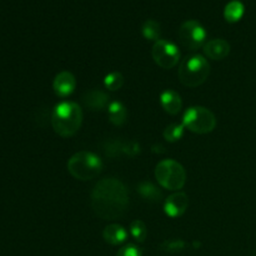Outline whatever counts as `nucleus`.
<instances>
[{"label":"nucleus","mask_w":256,"mask_h":256,"mask_svg":"<svg viewBox=\"0 0 256 256\" xmlns=\"http://www.w3.org/2000/svg\"><path fill=\"white\" fill-rule=\"evenodd\" d=\"M82 124V110L76 102H62L52 112V126L62 138L74 136Z\"/></svg>","instance_id":"nucleus-2"},{"label":"nucleus","mask_w":256,"mask_h":256,"mask_svg":"<svg viewBox=\"0 0 256 256\" xmlns=\"http://www.w3.org/2000/svg\"><path fill=\"white\" fill-rule=\"evenodd\" d=\"M105 154L110 158H118L125 155V156L134 158L140 152V145L135 142H128V140L114 139L106 142L104 146Z\"/></svg>","instance_id":"nucleus-9"},{"label":"nucleus","mask_w":256,"mask_h":256,"mask_svg":"<svg viewBox=\"0 0 256 256\" xmlns=\"http://www.w3.org/2000/svg\"><path fill=\"white\" fill-rule=\"evenodd\" d=\"M185 246H186V244L182 239L165 240L164 242L160 244V249L165 252H169V254H178V252H182L185 249Z\"/></svg>","instance_id":"nucleus-23"},{"label":"nucleus","mask_w":256,"mask_h":256,"mask_svg":"<svg viewBox=\"0 0 256 256\" xmlns=\"http://www.w3.org/2000/svg\"><path fill=\"white\" fill-rule=\"evenodd\" d=\"M116 256H142V250L134 244H128L118 252Z\"/></svg>","instance_id":"nucleus-24"},{"label":"nucleus","mask_w":256,"mask_h":256,"mask_svg":"<svg viewBox=\"0 0 256 256\" xmlns=\"http://www.w3.org/2000/svg\"><path fill=\"white\" fill-rule=\"evenodd\" d=\"M155 178L160 186L170 192H180L186 182V172L179 162L172 159L162 160L155 168Z\"/></svg>","instance_id":"nucleus-5"},{"label":"nucleus","mask_w":256,"mask_h":256,"mask_svg":"<svg viewBox=\"0 0 256 256\" xmlns=\"http://www.w3.org/2000/svg\"><path fill=\"white\" fill-rule=\"evenodd\" d=\"M184 132H185V126L182 124H170L165 128L164 135L165 140H168L169 142H176L184 136Z\"/></svg>","instance_id":"nucleus-20"},{"label":"nucleus","mask_w":256,"mask_h":256,"mask_svg":"<svg viewBox=\"0 0 256 256\" xmlns=\"http://www.w3.org/2000/svg\"><path fill=\"white\" fill-rule=\"evenodd\" d=\"M76 79L70 72H62L55 76L52 82V89L60 98H68L75 92Z\"/></svg>","instance_id":"nucleus-12"},{"label":"nucleus","mask_w":256,"mask_h":256,"mask_svg":"<svg viewBox=\"0 0 256 256\" xmlns=\"http://www.w3.org/2000/svg\"><path fill=\"white\" fill-rule=\"evenodd\" d=\"M160 102L162 106L168 114L170 115H178L182 112V96L178 94L175 90L166 89L162 92L160 95Z\"/></svg>","instance_id":"nucleus-14"},{"label":"nucleus","mask_w":256,"mask_h":256,"mask_svg":"<svg viewBox=\"0 0 256 256\" xmlns=\"http://www.w3.org/2000/svg\"><path fill=\"white\" fill-rule=\"evenodd\" d=\"M152 55L156 65L162 69H172L176 66L180 60V50L172 42L160 39L154 42L152 49Z\"/></svg>","instance_id":"nucleus-8"},{"label":"nucleus","mask_w":256,"mask_h":256,"mask_svg":"<svg viewBox=\"0 0 256 256\" xmlns=\"http://www.w3.org/2000/svg\"><path fill=\"white\" fill-rule=\"evenodd\" d=\"M182 125L185 129L195 134H209L216 126V118L204 106H192L182 115Z\"/></svg>","instance_id":"nucleus-6"},{"label":"nucleus","mask_w":256,"mask_h":256,"mask_svg":"<svg viewBox=\"0 0 256 256\" xmlns=\"http://www.w3.org/2000/svg\"><path fill=\"white\" fill-rule=\"evenodd\" d=\"M202 48L205 56L212 60H222L230 54V44L225 39H212Z\"/></svg>","instance_id":"nucleus-13"},{"label":"nucleus","mask_w":256,"mask_h":256,"mask_svg":"<svg viewBox=\"0 0 256 256\" xmlns=\"http://www.w3.org/2000/svg\"><path fill=\"white\" fill-rule=\"evenodd\" d=\"M245 12V6L240 0H232L225 5L224 18L229 22H236L242 18Z\"/></svg>","instance_id":"nucleus-18"},{"label":"nucleus","mask_w":256,"mask_h":256,"mask_svg":"<svg viewBox=\"0 0 256 256\" xmlns=\"http://www.w3.org/2000/svg\"><path fill=\"white\" fill-rule=\"evenodd\" d=\"M210 75V64L200 54L189 55L182 62L178 72L180 82L188 88L200 86Z\"/></svg>","instance_id":"nucleus-3"},{"label":"nucleus","mask_w":256,"mask_h":256,"mask_svg":"<svg viewBox=\"0 0 256 256\" xmlns=\"http://www.w3.org/2000/svg\"><path fill=\"white\" fill-rule=\"evenodd\" d=\"M129 206L126 186L115 178H104L92 192V208L102 220L122 218Z\"/></svg>","instance_id":"nucleus-1"},{"label":"nucleus","mask_w":256,"mask_h":256,"mask_svg":"<svg viewBox=\"0 0 256 256\" xmlns=\"http://www.w3.org/2000/svg\"><path fill=\"white\" fill-rule=\"evenodd\" d=\"M109 120L115 126H122L128 120V109L122 102H112L108 106Z\"/></svg>","instance_id":"nucleus-16"},{"label":"nucleus","mask_w":256,"mask_h":256,"mask_svg":"<svg viewBox=\"0 0 256 256\" xmlns=\"http://www.w3.org/2000/svg\"><path fill=\"white\" fill-rule=\"evenodd\" d=\"M142 34L146 40H152V42H156L160 40L162 36V26L159 22L154 19H148L142 25Z\"/></svg>","instance_id":"nucleus-19"},{"label":"nucleus","mask_w":256,"mask_h":256,"mask_svg":"<svg viewBox=\"0 0 256 256\" xmlns=\"http://www.w3.org/2000/svg\"><path fill=\"white\" fill-rule=\"evenodd\" d=\"M122 85H124V76L122 72H110L104 78V86L110 92H116V90L122 89Z\"/></svg>","instance_id":"nucleus-21"},{"label":"nucleus","mask_w":256,"mask_h":256,"mask_svg":"<svg viewBox=\"0 0 256 256\" xmlns=\"http://www.w3.org/2000/svg\"><path fill=\"white\" fill-rule=\"evenodd\" d=\"M208 32L198 20H186L179 29V40L186 49L198 50L206 42Z\"/></svg>","instance_id":"nucleus-7"},{"label":"nucleus","mask_w":256,"mask_h":256,"mask_svg":"<svg viewBox=\"0 0 256 256\" xmlns=\"http://www.w3.org/2000/svg\"><path fill=\"white\" fill-rule=\"evenodd\" d=\"M102 162L92 152H79L72 155L68 162V172L72 178L82 182H88L102 172Z\"/></svg>","instance_id":"nucleus-4"},{"label":"nucleus","mask_w":256,"mask_h":256,"mask_svg":"<svg viewBox=\"0 0 256 256\" xmlns=\"http://www.w3.org/2000/svg\"><path fill=\"white\" fill-rule=\"evenodd\" d=\"M188 206H189L188 195L182 192H176L166 198L164 202V212L168 216L175 219V218H180L182 215H184Z\"/></svg>","instance_id":"nucleus-10"},{"label":"nucleus","mask_w":256,"mask_h":256,"mask_svg":"<svg viewBox=\"0 0 256 256\" xmlns=\"http://www.w3.org/2000/svg\"><path fill=\"white\" fill-rule=\"evenodd\" d=\"M138 192L140 196L149 202H158L162 199V194L159 190V188L155 186L150 182H142L138 185Z\"/></svg>","instance_id":"nucleus-17"},{"label":"nucleus","mask_w":256,"mask_h":256,"mask_svg":"<svg viewBox=\"0 0 256 256\" xmlns=\"http://www.w3.org/2000/svg\"><path fill=\"white\" fill-rule=\"evenodd\" d=\"M130 234H132V236L134 238L135 242H144L145 239H146L148 236V229H146V225L144 224V222H142V220H134V222H132V224H130Z\"/></svg>","instance_id":"nucleus-22"},{"label":"nucleus","mask_w":256,"mask_h":256,"mask_svg":"<svg viewBox=\"0 0 256 256\" xmlns=\"http://www.w3.org/2000/svg\"><path fill=\"white\" fill-rule=\"evenodd\" d=\"M109 99V95L99 89L88 90L82 96V104L92 112H102V110L108 109L110 104Z\"/></svg>","instance_id":"nucleus-11"},{"label":"nucleus","mask_w":256,"mask_h":256,"mask_svg":"<svg viewBox=\"0 0 256 256\" xmlns=\"http://www.w3.org/2000/svg\"><path fill=\"white\" fill-rule=\"evenodd\" d=\"M102 238L110 245H122L126 242L128 232L122 225L110 224L105 226L102 232Z\"/></svg>","instance_id":"nucleus-15"}]
</instances>
